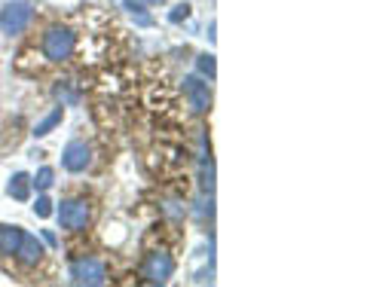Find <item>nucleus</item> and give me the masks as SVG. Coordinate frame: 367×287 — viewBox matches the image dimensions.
<instances>
[{
  "instance_id": "f257e3e1",
  "label": "nucleus",
  "mask_w": 367,
  "mask_h": 287,
  "mask_svg": "<svg viewBox=\"0 0 367 287\" xmlns=\"http://www.w3.org/2000/svg\"><path fill=\"white\" fill-rule=\"evenodd\" d=\"M43 46H46V55L58 62V58H68V55H71V49H74V37H71L68 31H49Z\"/></svg>"
},
{
  "instance_id": "f03ea898",
  "label": "nucleus",
  "mask_w": 367,
  "mask_h": 287,
  "mask_svg": "<svg viewBox=\"0 0 367 287\" xmlns=\"http://www.w3.org/2000/svg\"><path fill=\"white\" fill-rule=\"evenodd\" d=\"M58 217H62V223L68 226V230H80V226H86V220H89V208L83 205V202H64Z\"/></svg>"
},
{
  "instance_id": "7ed1b4c3",
  "label": "nucleus",
  "mask_w": 367,
  "mask_h": 287,
  "mask_svg": "<svg viewBox=\"0 0 367 287\" xmlns=\"http://www.w3.org/2000/svg\"><path fill=\"white\" fill-rule=\"evenodd\" d=\"M28 19H31V10H28V6H10L0 22H4L6 31H19V28H25V22H28Z\"/></svg>"
},
{
  "instance_id": "20e7f679",
  "label": "nucleus",
  "mask_w": 367,
  "mask_h": 287,
  "mask_svg": "<svg viewBox=\"0 0 367 287\" xmlns=\"http://www.w3.org/2000/svg\"><path fill=\"white\" fill-rule=\"evenodd\" d=\"M86 162H89L86 144H71L68 153H64V165H68L71 172H80V168H86Z\"/></svg>"
},
{
  "instance_id": "39448f33",
  "label": "nucleus",
  "mask_w": 367,
  "mask_h": 287,
  "mask_svg": "<svg viewBox=\"0 0 367 287\" xmlns=\"http://www.w3.org/2000/svg\"><path fill=\"white\" fill-rule=\"evenodd\" d=\"M187 92L193 98V111H205L208 107V86L199 80H187Z\"/></svg>"
},
{
  "instance_id": "423d86ee",
  "label": "nucleus",
  "mask_w": 367,
  "mask_h": 287,
  "mask_svg": "<svg viewBox=\"0 0 367 287\" xmlns=\"http://www.w3.org/2000/svg\"><path fill=\"white\" fill-rule=\"evenodd\" d=\"M172 275V260L169 257H153L150 260V278L153 281H165Z\"/></svg>"
},
{
  "instance_id": "0eeeda50",
  "label": "nucleus",
  "mask_w": 367,
  "mask_h": 287,
  "mask_svg": "<svg viewBox=\"0 0 367 287\" xmlns=\"http://www.w3.org/2000/svg\"><path fill=\"white\" fill-rule=\"evenodd\" d=\"M77 278L80 281H92V284L102 281V266H98L95 260H86V263L77 266Z\"/></svg>"
},
{
  "instance_id": "6e6552de",
  "label": "nucleus",
  "mask_w": 367,
  "mask_h": 287,
  "mask_svg": "<svg viewBox=\"0 0 367 287\" xmlns=\"http://www.w3.org/2000/svg\"><path fill=\"white\" fill-rule=\"evenodd\" d=\"M22 241V232L15 230H0V254H13Z\"/></svg>"
},
{
  "instance_id": "1a4fd4ad",
  "label": "nucleus",
  "mask_w": 367,
  "mask_h": 287,
  "mask_svg": "<svg viewBox=\"0 0 367 287\" xmlns=\"http://www.w3.org/2000/svg\"><path fill=\"white\" fill-rule=\"evenodd\" d=\"M10 190H13L19 199H25V192H28V187H25V177H15V187H10Z\"/></svg>"
},
{
  "instance_id": "9d476101",
  "label": "nucleus",
  "mask_w": 367,
  "mask_h": 287,
  "mask_svg": "<svg viewBox=\"0 0 367 287\" xmlns=\"http://www.w3.org/2000/svg\"><path fill=\"white\" fill-rule=\"evenodd\" d=\"M49 183H53V172H49V168H46V172H40V177H37V187H49Z\"/></svg>"
},
{
  "instance_id": "9b49d317",
  "label": "nucleus",
  "mask_w": 367,
  "mask_h": 287,
  "mask_svg": "<svg viewBox=\"0 0 367 287\" xmlns=\"http://www.w3.org/2000/svg\"><path fill=\"white\" fill-rule=\"evenodd\" d=\"M37 211H40V214H49V202L40 199V202H37Z\"/></svg>"
}]
</instances>
